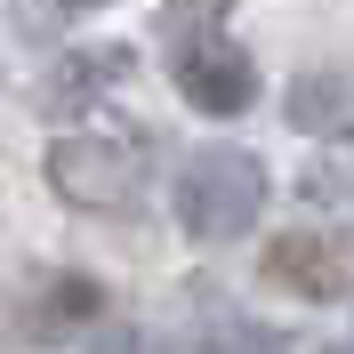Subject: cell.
<instances>
[{
	"mask_svg": "<svg viewBox=\"0 0 354 354\" xmlns=\"http://www.w3.org/2000/svg\"><path fill=\"white\" fill-rule=\"evenodd\" d=\"M266 209V161L242 153V145H209V153L185 161V177H177V218H185V234L194 242H234V234H250Z\"/></svg>",
	"mask_w": 354,
	"mask_h": 354,
	"instance_id": "1",
	"label": "cell"
},
{
	"mask_svg": "<svg viewBox=\"0 0 354 354\" xmlns=\"http://www.w3.org/2000/svg\"><path fill=\"white\" fill-rule=\"evenodd\" d=\"M48 185L73 209H129L145 194V145H121V137H57L48 145Z\"/></svg>",
	"mask_w": 354,
	"mask_h": 354,
	"instance_id": "2",
	"label": "cell"
},
{
	"mask_svg": "<svg viewBox=\"0 0 354 354\" xmlns=\"http://www.w3.org/2000/svg\"><path fill=\"white\" fill-rule=\"evenodd\" d=\"M177 88L194 97V113H242L258 97V65H250L234 41H185L177 48Z\"/></svg>",
	"mask_w": 354,
	"mask_h": 354,
	"instance_id": "3",
	"label": "cell"
},
{
	"mask_svg": "<svg viewBox=\"0 0 354 354\" xmlns=\"http://www.w3.org/2000/svg\"><path fill=\"white\" fill-rule=\"evenodd\" d=\"M266 274L298 298H346L354 290V250L338 234H282V242L266 250Z\"/></svg>",
	"mask_w": 354,
	"mask_h": 354,
	"instance_id": "4",
	"label": "cell"
},
{
	"mask_svg": "<svg viewBox=\"0 0 354 354\" xmlns=\"http://www.w3.org/2000/svg\"><path fill=\"white\" fill-rule=\"evenodd\" d=\"M97 306H105V290L88 282V274H65V282H48V298H41V330H65V322H88Z\"/></svg>",
	"mask_w": 354,
	"mask_h": 354,
	"instance_id": "5",
	"label": "cell"
},
{
	"mask_svg": "<svg viewBox=\"0 0 354 354\" xmlns=\"http://www.w3.org/2000/svg\"><path fill=\"white\" fill-rule=\"evenodd\" d=\"M209 354H290L282 330H258V322H234V314H218L209 322Z\"/></svg>",
	"mask_w": 354,
	"mask_h": 354,
	"instance_id": "6",
	"label": "cell"
},
{
	"mask_svg": "<svg viewBox=\"0 0 354 354\" xmlns=\"http://www.w3.org/2000/svg\"><path fill=\"white\" fill-rule=\"evenodd\" d=\"M306 201H354V153H322L306 177H298Z\"/></svg>",
	"mask_w": 354,
	"mask_h": 354,
	"instance_id": "7",
	"label": "cell"
},
{
	"mask_svg": "<svg viewBox=\"0 0 354 354\" xmlns=\"http://www.w3.org/2000/svg\"><path fill=\"white\" fill-rule=\"evenodd\" d=\"M88 354H169V346H161L153 330H105V338H97Z\"/></svg>",
	"mask_w": 354,
	"mask_h": 354,
	"instance_id": "8",
	"label": "cell"
},
{
	"mask_svg": "<svg viewBox=\"0 0 354 354\" xmlns=\"http://www.w3.org/2000/svg\"><path fill=\"white\" fill-rule=\"evenodd\" d=\"M177 8H194V17H225L234 0H177Z\"/></svg>",
	"mask_w": 354,
	"mask_h": 354,
	"instance_id": "9",
	"label": "cell"
},
{
	"mask_svg": "<svg viewBox=\"0 0 354 354\" xmlns=\"http://www.w3.org/2000/svg\"><path fill=\"white\" fill-rule=\"evenodd\" d=\"M65 8H105V0H65Z\"/></svg>",
	"mask_w": 354,
	"mask_h": 354,
	"instance_id": "10",
	"label": "cell"
},
{
	"mask_svg": "<svg viewBox=\"0 0 354 354\" xmlns=\"http://www.w3.org/2000/svg\"><path fill=\"white\" fill-rule=\"evenodd\" d=\"M330 354H354V346H330Z\"/></svg>",
	"mask_w": 354,
	"mask_h": 354,
	"instance_id": "11",
	"label": "cell"
}]
</instances>
